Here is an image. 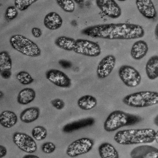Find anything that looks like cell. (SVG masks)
Listing matches in <instances>:
<instances>
[{
  "label": "cell",
  "mask_w": 158,
  "mask_h": 158,
  "mask_svg": "<svg viewBox=\"0 0 158 158\" xmlns=\"http://www.w3.org/2000/svg\"><path fill=\"white\" fill-rule=\"evenodd\" d=\"M81 33L93 38L110 40L138 39L143 37L145 34L141 26L127 23L96 25L86 27Z\"/></svg>",
  "instance_id": "obj_1"
},
{
  "label": "cell",
  "mask_w": 158,
  "mask_h": 158,
  "mask_svg": "<svg viewBox=\"0 0 158 158\" xmlns=\"http://www.w3.org/2000/svg\"><path fill=\"white\" fill-rule=\"evenodd\" d=\"M156 132L149 128L125 129L116 132L114 139L116 143L122 145L152 143L155 140Z\"/></svg>",
  "instance_id": "obj_2"
},
{
  "label": "cell",
  "mask_w": 158,
  "mask_h": 158,
  "mask_svg": "<svg viewBox=\"0 0 158 158\" xmlns=\"http://www.w3.org/2000/svg\"><path fill=\"white\" fill-rule=\"evenodd\" d=\"M142 120L139 115L117 110L108 115L104 122L103 128L106 132H114L121 127L136 124Z\"/></svg>",
  "instance_id": "obj_3"
},
{
  "label": "cell",
  "mask_w": 158,
  "mask_h": 158,
  "mask_svg": "<svg viewBox=\"0 0 158 158\" xmlns=\"http://www.w3.org/2000/svg\"><path fill=\"white\" fill-rule=\"evenodd\" d=\"M123 102L127 106L136 108H146L158 104V92L141 91L127 95Z\"/></svg>",
  "instance_id": "obj_4"
},
{
  "label": "cell",
  "mask_w": 158,
  "mask_h": 158,
  "mask_svg": "<svg viewBox=\"0 0 158 158\" xmlns=\"http://www.w3.org/2000/svg\"><path fill=\"white\" fill-rule=\"evenodd\" d=\"M10 42L15 50L26 56L37 57L41 54V50L38 46L24 36L14 35L10 38Z\"/></svg>",
  "instance_id": "obj_5"
},
{
  "label": "cell",
  "mask_w": 158,
  "mask_h": 158,
  "mask_svg": "<svg viewBox=\"0 0 158 158\" xmlns=\"http://www.w3.org/2000/svg\"><path fill=\"white\" fill-rule=\"evenodd\" d=\"M118 75L121 81L128 87H136L141 83L140 73L131 65H122L118 71Z\"/></svg>",
  "instance_id": "obj_6"
},
{
  "label": "cell",
  "mask_w": 158,
  "mask_h": 158,
  "mask_svg": "<svg viewBox=\"0 0 158 158\" xmlns=\"http://www.w3.org/2000/svg\"><path fill=\"white\" fill-rule=\"evenodd\" d=\"M94 145V140L89 138L78 139L73 141L68 146L66 153L72 158L77 157L89 152Z\"/></svg>",
  "instance_id": "obj_7"
},
{
  "label": "cell",
  "mask_w": 158,
  "mask_h": 158,
  "mask_svg": "<svg viewBox=\"0 0 158 158\" xmlns=\"http://www.w3.org/2000/svg\"><path fill=\"white\" fill-rule=\"evenodd\" d=\"M73 51L75 53L90 57H96L101 53V48L98 44L88 40H76Z\"/></svg>",
  "instance_id": "obj_8"
},
{
  "label": "cell",
  "mask_w": 158,
  "mask_h": 158,
  "mask_svg": "<svg viewBox=\"0 0 158 158\" xmlns=\"http://www.w3.org/2000/svg\"><path fill=\"white\" fill-rule=\"evenodd\" d=\"M13 139L15 144L26 153H34L37 150V145L35 139L25 133L15 132L14 134Z\"/></svg>",
  "instance_id": "obj_9"
},
{
  "label": "cell",
  "mask_w": 158,
  "mask_h": 158,
  "mask_svg": "<svg viewBox=\"0 0 158 158\" xmlns=\"http://www.w3.org/2000/svg\"><path fill=\"white\" fill-rule=\"evenodd\" d=\"M98 8L106 16L115 19L121 17L122 9L114 0H97Z\"/></svg>",
  "instance_id": "obj_10"
},
{
  "label": "cell",
  "mask_w": 158,
  "mask_h": 158,
  "mask_svg": "<svg viewBox=\"0 0 158 158\" xmlns=\"http://www.w3.org/2000/svg\"><path fill=\"white\" fill-rule=\"evenodd\" d=\"M46 77L50 82L59 87L67 88L72 85V81L70 77L60 70L50 69L46 72Z\"/></svg>",
  "instance_id": "obj_11"
},
{
  "label": "cell",
  "mask_w": 158,
  "mask_h": 158,
  "mask_svg": "<svg viewBox=\"0 0 158 158\" xmlns=\"http://www.w3.org/2000/svg\"><path fill=\"white\" fill-rule=\"evenodd\" d=\"M116 58L114 55L109 54L102 58L98 64L97 75L100 79L108 77L115 67Z\"/></svg>",
  "instance_id": "obj_12"
},
{
  "label": "cell",
  "mask_w": 158,
  "mask_h": 158,
  "mask_svg": "<svg viewBox=\"0 0 158 158\" xmlns=\"http://www.w3.org/2000/svg\"><path fill=\"white\" fill-rule=\"evenodd\" d=\"M130 155L131 158H158V148L149 145H141L132 150Z\"/></svg>",
  "instance_id": "obj_13"
},
{
  "label": "cell",
  "mask_w": 158,
  "mask_h": 158,
  "mask_svg": "<svg viewBox=\"0 0 158 158\" xmlns=\"http://www.w3.org/2000/svg\"><path fill=\"white\" fill-rule=\"evenodd\" d=\"M135 4L139 12L145 18L151 20L157 16V11L151 0H136Z\"/></svg>",
  "instance_id": "obj_14"
},
{
  "label": "cell",
  "mask_w": 158,
  "mask_h": 158,
  "mask_svg": "<svg viewBox=\"0 0 158 158\" xmlns=\"http://www.w3.org/2000/svg\"><path fill=\"white\" fill-rule=\"evenodd\" d=\"M95 123V119L92 117L84 118L78 121H74L66 124L63 127L62 131L64 133H71L81 128L91 126L93 125Z\"/></svg>",
  "instance_id": "obj_15"
},
{
  "label": "cell",
  "mask_w": 158,
  "mask_h": 158,
  "mask_svg": "<svg viewBox=\"0 0 158 158\" xmlns=\"http://www.w3.org/2000/svg\"><path fill=\"white\" fill-rule=\"evenodd\" d=\"M148 51V47L147 42L144 40H138L132 46L130 55L134 60H139L147 55Z\"/></svg>",
  "instance_id": "obj_16"
},
{
  "label": "cell",
  "mask_w": 158,
  "mask_h": 158,
  "mask_svg": "<svg viewBox=\"0 0 158 158\" xmlns=\"http://www.w3.org/2000/svg\"><path fill=\"white\" fill-rule=\"evenodd\" d=\"M63 19L57 13L52 12L47 14L44 19L45 27L49 30H55L61 27Z\"/></svg>",
  "instance_id": "obj_17"
},
{
  "label": "cell",
  "mask_w": 158,
  "mask_h": 158,
  "mask_svg": "<svg viewBox=\"0 0 158 158\" xmlns=\"http://www.w3.org/2000/svg\"><path fill=\"white\" fill-rule=\"evenodd\" d=\"M146 74L151 80L158 77V55H153L149 58L145 66Z\"/></svg>",
  "instance_id": "obj_18"
},
{
  "label": "cell",
  "mask_w": 158,
  "mask_h": 158,
  "mask_svg": "<svg viewBox=\"0 0 158 158\" xmlns=\"http://www.w3.org/2000/svg\"><path fill=\"white\" fill-rule=\"evenodd\" d=\"M40 115V110L38 107H30L26 109L21 112L20 119L23 123H30L36 121Z\"/></svg>",
  "instance_id": "obj_19"
},
{
  "label": "cell",
  "mask_w": 158,
  "mask_h": 158,
  "mask_svg": "<svg viewBox=\"0 0 158 158\" xmlns=\"http://www.w3.org/2000/svg\"><path fill=\"white\" fill-rule=\"evenodd\" d=\"M18 117L12 111L5 110L0 114V124L5 128H11L17 123Z\"/></svg>",
  "instance_id": "obj_20"
},
{
  "label": "cell",
  "mask_w": 158,
  "mask_h": 158,
  "mask_svg": "<svg viewBox=\"0 0 158 158\" xmlns=\"http://www.w3.org/2000/svg\"><path fill=\"white\" fill-rule=\"evenodd\" d=\"M98 152L101 158H119L117 150L108 142H104L100 145Z\"/></svg>",
  "instance_id": "obj_21"
},
{
  "label": "cell",
  "mask_w": 158,
  "mask_h": 158,
  "mask_svg": "<svg viewBox=\"0 0 158 158\" xmlns=\"http://www.w3.org/2000/svg\"><path fill=\"white\" fill-rule=\"evenodd\" d=\"M35 98V90L30 88H26L19 92L17 96V102L21 105H27L34 101Z\"/></svg>",
  "instance_id": "obj_22"
},
{
  "label": "cell",
  "mask_w": 158,
  "mask_h": 158,
  "mask_svg": "<svg viewBox=\"0 0 158 158\" xmlns=\"http://www.w3.org/2000/svg\"><path fill=\"white\" fill-rule=\"evenodd\" d=\"M76 40L71 37L61 36L55 40L54 43L58 48L67 51L74 50Z\"/></svg>",
  "instance_id": "obj_23"
},
{
  "label": "cell",
  "mask_w": 158,
  "mask_h": 158,
  "mask_svg": "<svg viewBox=\"0 0 158 158\" xmlns=\"http://www.w3.org/2000/svg\"><path fill=\"white\" fill-rule=\"evenodd\" d=\"M78 107L84 110H89L95 108L98 104L96 98L91 95H86L82 96L77 102Z\"/></svg>",
  "instance_id": "obj_24"
},
{
  "label": "cell",
  "mask_w": 158,
  "mask_h": 158,
  "mask_svg": "<svg viewBox=\"0 0 158 158\" xmlns=\"http://www.w3.org/2000/svg\"><path fill=\"white\" fill-rule=\"evenodd\" d=\"M12 60L8 52L3 51L0 53V72L3 70H11Z\"/></svg>",
  "instance_id": "obj_25"
},
{
  "label": "cell",
  "mask_w": 158,
  "mask_h": 158,
  "mask_svg": "<svg viewBox=\"0 0 158 158\" xmlns=\"http://www.w3.org/2000/svg\"><path fill=\"white\" fill-rule=\"evenodd\" d=\"M32 135L34 139L38 141H41L44 140L47 137L48 131L44 127L37 126L32 129Z\"/></svg>",
  "instance_id": "obj_26"
},
{
  "label": "cell",
  "mask_w": 158,
  "mask_h": 158,
  "mask_svg": "<svg viewBox=\"0 0 158 158\" xmlns=\"http://www.w3.org/2000/svg\"><path fill=\"white\" fill-rule=\"evenodd\" d=\"M58 5L65 12L73 13L75 9L74 2L72 0H57Z\"/></svg>",
  "instance_id": "obj_27"
},
{
  "label": "cell",
  "mask_w": 158,
  "mask_h": 158,
  "mask_svg": "<svg viewBox=\"0 0 158 158\" xmlns=\"http://www.w3.org/2000/svg\"><path fill=\"white\" fill-rule=\"evenodd\" d=\"M16 78L22 85H29L33 83L34 79L31 75L26 71H21L16 75Z\"/></svg>",
  "instance_id": "obj_28"
},
{
  "label": "cell",
  "mask_w": 158,
  "mask_h": 158,
  "mask_svg": "<svg viewBox=\"0 0 158 158\" xmlns=\"http://www.w3.org/2000/svg\"><path fill=\"white\" fill-rule=\"evenodd\" d=\"M36 2L37 0H15L14 3L16 9L21 11H24Z\"/></svg>",
  "instance_id": "obj_29"
},
{
  "label": "cell",
  "mask_w": 158,
  "mask_h": 158,
  "mask_svg": "<svg viewBox=\"0 0 158 158\" xmlns=\"http://www.w3.org/2000/svg\"><path fill=\"white\" fill-rule=\"evenodd\" d=\"M18 15V11L15 6H9L5 12V18L8 21H12L16 18Z\"/></svg>",
  "instance_id": "obj_30"
},
{
  "label": "cell",
  "mask_w": 158,
  "mask_h": 158,
  "mask_svg": "<svg viewBox=\"0 0 158 158\" xmlns=\"http://www.w3.org/2000/svg\"><path fill=\"white\" fill-rule=\"evenodd\" d=\"M56 147L54 143L52 142H46L41 146V150L44 153L51 154L55 151Z\"/></svg>",
  "instance_id": "obj_31"
},
{
  "label": "cell",
  "mask_w": 158,
  "mask_h": 158,
  "mask_svg": "<svg viewBox=\"0 0 158 158\" xmlns=\"http://www.w3.org/2000/svg\"><path fill=\"white\" fill-rule=\"evenodd\" d=\"M51 104L55 109L58 110H61L64 108L65 103L63 100L60 98H56L51 101Z\"/></svg>",
  "instance_id": "obj_32"
},
{
  "label": "cell",
  "mask_w": 158,
  "mask_h": 158,
  "mask_svg": "<svg viewBox=\"0 0 158 158\" xmlns=\"http://www.w3.org/2000/svg\"><path fill=\"white\" fill-rule=\"evenodd\" d=\"M59 64L62 68L64 69H69L72 67V63L66 60H61L59 61Z\"/></svg>",
  "instance_id": "obj_33"
},
{
  "label": "cell",
  "mask_w": 158,
  "mask_h": 158,
  "mask_svg": "<svg viewBox=\"0 0 158 158\" xmlns=\"http://www.w3.org/2000/svg\"><path fill=\"white\" fill-rule=\"evenodd\" d=\"M0 74H1L2 77L3 79H9V78H10L12 76L11 70H3V71L0 72Z\"/></svg>",
  "instance_id": "obj_34"
},
{
  "label": "cell",
  "mask_w": 158,
  "mask_h": 158,
  "mask_svg": "<svg viewBox=\"0 0 158 158\" xmlns=\"http://www.w3.org/2000/svg\"><path fill=\"white\" fill-rule=\"evenodd\" d=\"M32 34L35 38H38L42 36V30L38 27H33L32 29Z\"/></svg>",
  "instance_id": "obj_35"
},
{
  "label": "cell",
  "mask_w": 158,
  "mask_h": 158,
  "mask_svg": "<svg viewBox=\"0 0 158 158\" xmlns=\"http://www.w3.org/2000/svg\"><path fill=\"white\" fill-rule=\"evenodd\" d=\"M7 154V149L3 145H0V158L5 157Z\"/></svg>",
  "instance_id": "obj_36"
},
{
  "label": "cell",
  "mask_w": 158,
  "mask_h": 158,
  "mask_svg": "<svg viewBox=\"0 0 158 158\" xmlns=\"http://www.w3.org/2000/svg\"><path fill=\"white\" fill-rule=\"evenodd\" d=\"M23 158H40L37 155H34V154H27L24 155Z\"/></svg>",
  "instance_id": "obj_37"
},
{
  "label": "cell",
  "mask_w": 158,
  "mask_h": 158,
  "mask_svg": "<svg viewBox=\"0 0 158 158\" xmlns=\"http://www.w3.org/2000/svg\"><path fill=\"white\" fill-rule=\"evenodd\" d=\"M154 35L156 39L158 40V23L155 27V30H154Z\"/></svg>",
  "instance_id": "obj_38"
},
{
  "label": "cell",
  "mask_w": 158,
  "mask_h": 158,
  "mask_svg": "<svg viewBox=\"0 0 158 158\" xmlns=\"http://www.w3.org/2000/svg\"><path fill=\"white\" fill-rule=\"evenodd\" d=\"M153 123L156 126L158 127V114H157L156 117L154 118V120H153Z\"/></svg>",
  "instance_id": "obj_39"
},
{
  "label": "cell",
  "mask_w": 158,
  "mask_h": 158,
  "mask_svg": "<svg viewBox=\"0 0 158 158\" xmlns=\"http://www.w3.org/2000/svg\"><path fill=\"white\" fill-rule=\"evenodd\" d=\"M155 141L158 143V130H157L156 132V136H155Z\"/></svg>",
  "instance_id": "obj_40"
},
{
  "label": "cell",
  "mask_w": 158,
  "mask_h": 158,
  "mask_svg": "<svg viewBox=\"0 0 158 158\" xmlns=\"http://www.w3.org/2000/svg\"><path fill=\"white\" fill-rule=\"evenodd\" d=\"M4 96V93L2 92V91H0V98H2Z\"/></svg>",
  "instance_id": "obj_41"
},
{
  "label": "cell",
  "mask_w": 158,
  "mask_h": 158,
  "mask_svg": "<svg viewBox=\"0 0 158 158\" xmlns=\"http://www.w3.org/2000/svg\"><path fill=\"white\" fill-rule=\"evenodd\" d=\"M75 2H77V3H81V2H83L84 1H74Z\"/></svg>",
  "instance_id": "obj_42"
}]
</instances>
